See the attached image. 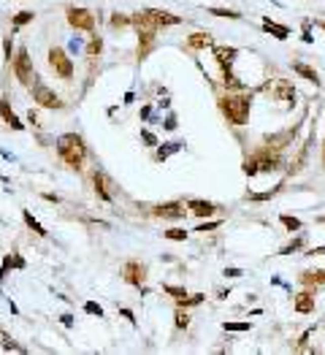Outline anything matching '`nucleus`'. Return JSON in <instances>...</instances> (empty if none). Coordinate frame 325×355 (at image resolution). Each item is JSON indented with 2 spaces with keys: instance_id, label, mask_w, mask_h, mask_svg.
<instances>
[{
  "instance_id": "f257e3e1",
  "label": "nucleus",
  "mask_w": 325,
  "mask_h": 355,
  "mask_svg": "<svg viewBox=\"0 0 325 355\" xmlns=\"http://www.w3.org/2000/svg\"><path fill=\"white\" fill-rule=\"evenodd\" d=\"M220 112L225 114V120L231 125H244L249 120L252 112V95L249 92H228V95L220 98Z\"/></svg>"
},
{
  "instance_id": "f03ea898",
  "label": "nucleus",
  "mask_w": 325,
  "mask_h": 355,
  "mask_svg": "<svg viewBox=\"0 0 325 355\" xmlns=\"http://www.w3.org/2000/svg\"><path fill=\"white\" fill-rule=\"evenodd\" d=\"M282 163H284L282 152H276V149H271L268 144H263L255 155L244 160V173H247V176H255V173H260V171L271 173V171H279Z\"/></svg>"
},
{
  "instance_id": "7ed1b4c3",
  "label": "nucleus",
  "mask_w": 325,
  "mask_h": 355,
  "mask_svg": "<svg viewBox=\"0 0 325 355\" xmlns=\"http://www.w3.org/2000/svg\"><path fill=\"white\" fill-rule=\"evenodd\" d=\"M57 155L62 157V163L68 168H82L84 163V155H87V147H84V138L76 136V133H65V136L57 138Z\"/></svg>"
},
{
  "instance_id": "20e7f679",
  "label": "nucleus",
  "mask_w": 325,
  "mask_h": 355,
  "mask_svg": "<svg viewBox=\"0 0 325 355\" xmlns=\"http://www.w3.org/2000/svg\"><path fill=\"white\" fill-rule=\"evenodd\" d=\"M14 76H17L25 87L33 84V60H30L25 46H19L17 54H14Z\"/></svg>"
},
{
  "instance_id": "39448f33",
  "label": "nucleus",
  "mask_w": 325,
  "mask_h": 355,
  "mask_svg": "<svg viewBox=\"0 0 325 355\" xmlns=\"http://www.w3.org/2000/svg\"><path fill=\"white\" fill-rule=\"evenodd\" d=\"M49 65H52V70L60 79H70V76H74V62H70V57L60 49V46H52V49H49Z\"/></svg>"
},
{
  "instance_id": "423d86ee",
  "label": "nucleus",
  "mask_w": 325,
  "mask_h": 355,
  "mask_svg": "<svg viewBox=\"0 0 325 355\" xmlns=\"http://www.w3.org/2000/svg\"><path fill=\"white\" fill-rule=\"evenodd\" d=\"M65 17H68V25L70 27H76V30H90L95 27V14L90 9H79V6H70V9L65 11Z\"/></svg>"
},
{
  "instance_id": "0eeeda50",
  "label": "nucleus",
  "mask_w": 325,
  "mask_h": 355,
  "mask_svg": "<svg viewBox=\"0 0 325 355\" xmlns=\"http://www.w3.org/2000/svg\"><path fill=\"white\" fill-rule=\"evenodd\" d=\"M122 277H125V282H128V285L141 288V285L147 282V266L141 263V260H128V263L122 266Z\"/></svg>"
},
{
  "instance_id": "6e6552de",
  "label": "nucleus",
  "mask_w": 325,
  "mask_h": 355,
  "mask_svg": "<svg viewBox=\"0 0 325 355\" xmlns=\"http://www.w3.org/2000/svg\"><path fill=\"white\" fill-rule=\"evenodd\" d=\"M187 211H190L187 203H179V201L157 203V206H152V215H155V217H163V220H182Z\"/></svg>"
},
{
  "instance_id": "1a4fd4ad",
  "label": "nucleus",
  "mask_w": 325,
  "mask_h": 355,
  "mask_svg": "<svg viewBox=\"0 0 325 355\" xmlns=\"http://www.w3.org/2000/svg\"><path fill=\"white\" fill-rule=\"evenodd\" d=\"M33 100H35L41 109H62L60 95H54L49 87H44V84H35V87H33Z\"/></svg>"
},
{
  "instance_id": "9d476101",
  "label": "nucleus",
  "mask_w": 325,
  "mask_h": 355,
  "mask_svg": "<svg viewBox=\"0 0 325 355\" xmlns=\"http://www.w3.org/2000/svg\"><path fill=\"white\" fill-rule=\"evenodd\" d=\"M268 95L274 100H296V87L287 79H274L271 87H268Z\"/></svg>"
},
{
  "instance_id": "9b49d317",
  "label": "nucleus",
  "mask_w": 325,
  "mask_h": 355,
  "mask_svg": "<svg viewBox=\"0 0 325 355\" xmlns=\"http://www.w3.org/2000/svg\"><path fill=\"white\" fill-rule=\"evenodd\" d=\"M187 209H190V215H195V217H211L214 211H217V206H214L211 201H201V198H190Z\"/></svg>"
},
{
  "instance_id": "f8f14e48",
  "label": "nucleus",
  "mask_w": 325,
  "mask_h": 355,
  "mask_svg": "<svg viewBox=\"0 0 325 355\" xmlns=\"http://www.w3.org/2000/svg\"><path fill=\"white\" fill-rule=\"evenodd\" d=\"M293 306H296V312H298V314L314 312V290L309 288V290H304V293H298V296H296V301H293Z\"/></svg>"
},
{
  "instance_id": "ddd939ff",
  "label": "nucleus",
  "mask_w": 325,
  "mask_h": 355,
  "mask_svg": "<svg viewBox=\"0 0 325 355\" xmlns=\"http://www.w3.org/2000/svg\"><path fill=\"white\" fill-rule=\"evenodd\" d=\"M298 282L306 288H320V285H325V269H309L298 277Z\"/></svg>"
},
{
  "instance_id": "4468645a",
  "label": "nucleus",
  "mask_w": 325,
  "mask_h": 355,
  "mask_svg": "<svg viewBox=\"0 0 325 355\" xmlns=\"http://www.w3.org/2000/svg\"><path fill=\"white\" fill-rule=\"evenodd\" d=\"M155 36L157 30H138V60H144L149 49L155 46Z\"/></svg>"
},
{
  "instance_id": "2eb2a0df",
  "label": "nucleus",
  "mask_w": 325,
  "mask_h": 355,
  "mask_svg": "<svg viewBox=\"0 0 325 355\" xmlns=\"http://www.w3.org/2000/svg\"><path fill=\"white\" fill-rule=\"evenodd\" d=\"M0 117H3V122L11 125L14 130H25V125L19 122V117L14 114V109L9 106V100H6V98H0Z\"/></svg>"
},
{
  "instance_id": "dca6fc26",
  "label": "nucleus",
  "mask_w": 325,
  "mask_h": 355,
  "mask_svg": "<svg viewBox=\"0 0 325 355\" xmlns=\"http://www.w3.org/2000/svg\"><path fill=\"white\" fill-rule=\"evenodd\" d=\"M149 14H152V19L157 22V27H163V25H179L182 17H173V14L168 11H157V9H147Z\"/></svg>"
},
{
  "instance_id": "f3484780",
  "label": "nucleus",
  "mask_w": 325,
  "mask_h": 355,
  "mask_svg": "<svg viewBox=\"0 0 325 355\" xmlns=\"http://www.w3.org/2000/svg\"><path fill=\"white\" fill-rule=\"evenodd\" d=\"M263 30H266V33H271L274 38H279V41H284V38H287L290 36V30L287 27H284V25H276V22H271V19H263Z\"/></svg>"
},
{
  "instance_id": "a211bd4d",
  "label": "nucleus",
  "mask_w": 325,
  "mask_h": 355,
  "mask_svg": "<svg viewBox=\"0 0 325 355\" xmlns=\"http://www.w3.org/2000/svg\"><path fill=\"white\" fill-rule=\"evenodd\" d=\"M293 70H296L298 76H304L306 82H312V84H317V82H320V76H317V70H314V68H309L306 62H293Z\"/></svg>"
},
{
  "instance_id": "6ab92c4d",
  "label": "nucleus",
  "mask_w": 325,
  "mask_h": 355,
  "mask_svg": "<svg viewBox=\"0 0 325 355\" xmlns=\"http://www.w3.org/2000/svg\"><path fill=\"white\" fill-rule=\"evenodd\" d=\"M187 46L190 49H206V46H211V36L209 33H193L187 38Z\"/></svg>"
},
{
  "instance_id": "aec40b11",
  "label": "nucleus",
  "mask_w": 325,
  "mask_h": 355,
  "mask_svg": "<svg viewBox=\"0 0 325 355\" xmlns=\"http://www.w3.org/2000/svg\"><path fill=\"white\" fill-rule=\"evenodd\" d=\"M22 217H25V223H27V228H30V231H33V233H38V236H49V233H46V228H44L41 223H38V220H35L33 215H30L27 209L22 211Z\"/></svg>"
},
{
  "instance_id": "412c9836",
  "label": "nucleus",
  "mask_w": 325,
  "mask_h": 355,
  "mask_svg": "<svg viewBox=\"0 0 325 355\" xmlns=\"http://www.w3.org/2000/svg\"><path fill=\"white\" fill-rule=\"evenodd\" d=\"M109 25H112L114 30H122V27H128V25H133V17H128V14H112V19H109Z\"/></svg>"
},
{
  "instance_id": "4be33fe9",
  "label": "nucleus",
  "mask_w": 325,
  "mask_h": 355,
  "mask_svg": "<svg viewBox=\"0 0 325 355\" xmlns=\"http://www.w3.org/2000/svg\"><path fill=\"white\" fill-rule=\"evenodd\" d=\"M33 19H35V14H33V11H19V14H14L11 25H14V30H17V27H22V25H30Z\"/></svg>"
},
{
  "instance_id": "5701e85b",
  "label": "nucleus",
  "mask_w": 325,
  "mask_h": 355,
  "mask_svg": "<svg viewBox=\"0 0 325 355\" xmlns=\"http://www.w3.org/2000/svg\"><path fill=\"white\" fill-rule=\"evenodd\" d=\"M92 179H95V193H98L103 201H112V195H109L106 185H103V173H100V171H95V176H92Z\"/></svg>"
},
{
  "instance_id": "b1692460",
  "label": "nucleus",
  "mask_w": 325,
  "mask_h": 355,
  "mask_svg": "<svg viewBox=\"0 0 325 355\" xmlns=\"http://www.w3.org/2000/svg\"><path fill=\"white\" fill-rule=\"evenodd\" d=\"M209 14H214V17H223V19H241L239 11H231V9H217V6H211Z\"/></svg>"
},
{
  "instance_id": "393cba45",
  "label": "nucleus",
  "mask_w": 325,
  "mask_h": 355,
  "mask_svg": "<svg viewBox=\"0 0 325 355\" xmlns=\"http://www.w3.org/2000/svg\"><path fill=\"white\" fill-rule=\"evenodd\" d=\"M279 223L284 225V228H287V231L293 233V231H301V220L298 217H290V215H282L279 217Z\"/></svg>"
},
{
  "instance_id": "a878e982",
  "label": "nucleus",
  "mask_w": 325,
  "mask_h": 355,
  "mask_svg": "<svg viewBox=\"0 0 325 355\" xmlns=\"http://www.w3.org/2000/svg\"><path fill=\"white\" fill-rule=\"evenodd\" d=\"M100 49H103V41H100V38L98 36H92L90 38V46H87V57H95V54H100Z\"/></svg>"
},
{
  "instance_id": "bb28decb",
  "label": "nucleus",
  "mask_w": 325,
  "mask_h": 355,
  "mask_svg": "<svg viewBox=\"0 0 325 355\" xmlns=\"http://www.w3.org/2000/svg\"><path fill=\"white\" fill-rule=\"evenodd\" d=\"M163 290H165V293H168V296H173V298H176V301H182V298H187V296H190L185 288H176V285H163Z\"/></svg>"
},
{
  "instance_id": "cd10ccee",
  "label": "nucleus",
  "mask_w": 325,
  "mask_h": 355,
  "mask_svg": "<svg viewBox=\"0 0 325 355\" xmlns=\"http://www.w3.org/2000/svg\"><path fill=\"white\" fill-rule=\"evenodd\" d=\"M203 293H195V296H187V298H182V301H176V306H182V309H185V306H195V304H201L203 301Z\"/></svg>"
},
{
  "instance_id": "c85d7f7f",
  "label": "nucleus",
  "mask_w": 325,
  "mask_h": 355,
  "mask_svg": "<svg viewBox=\"0 0 325 355\" xmlns=\"http://www.w3.org/2000/svg\"><path fill=\"white\" fill-rule=\"evenodd\" d=\"M163 236H165V239H171V241H185L187 231H182V228H171V231H165Z\"/></svg>"
},
{
  "instance_id": "c756f323",
  "label": "nucleus",
  "mask_w": 325,
  "mask_h": 355,
  "mask_svg": "<svg viewBox=\"0 0 325 355\" xmlns=\"http://www.w3.org/2000/svg\"><path fill=\"white\" fill-rule=\"evenodd\" d=\"M165 149H160V152H157V160H165V157L168 155H173V152H179L182 149V144H163Z\"/></svg>"
},
{
  "instance_id": "7c9ffc66",
  "label": "nucleus",
  "mask_w": 325,
  "mask_h": 355,
  "mask_svg": "<svg viewBox=\"0 0 325 355\" xmlns=\"http://www.w3.org/2000/svg\"><path fill=\"white\" fill-rule=\"evenodd\" d=\"M223 328L225 331H249L252 323L249 320H244V323H223Z\"/></svg>"
},
{
  "instance_id": "2f4dec72",
  "label": "nucleus",
  "mask_w": 325,
  "mask_h": 355,
  "mask_svg": "<svg viewBox=\"0 0 325 355\" xmlns=\"http://www.w3.org/2000/svg\"><path fill=\"white\" fill-rule=\"evenodd\" d=\"M276 193H279V187H274V190H268V193H258V195H255V193H249V195H247V201H266V198H274Z\"/></svg>"
},
{
  "instance_id": "473e14b6",
  "label": "nucleus",
  "mask_w": 325,
  "mask_h": 355,
  "mask_svg": "<svg viewBox=\"0 0 325 355\" xmlns=\"http://www.w3.org/2000/svg\"><path fill=\"white\" fill-rule=\"evenodd\" d=\"M0 336H3V350H14V352H25V347H19L17 342H11L9 336L3 334V331H0Z\"/></svg>"
},
{
  "instance_id": "72a5a7b5",
  "label": "nucleus",
  "mask_w": 325,
  "mask_h": 355,
  "mask_svg": "<svg viewBox=\"0 0 325 355\" xmlns=\"http://www.w3.org/2000/svg\"><path fill=\"white\" fill-rule=\"evenodd\" d=\"M84 312H87V314H95V317H103V306L95 304V301H87V304H84Z\"/></svg>"
},
{
  "instance_id": "f704fd0d",
  "label": "nucleus",
  "mask_w": 325,
  "mask_h": 355,
  "mask_svg": "<svg viewBox=\"0 0 325 355\" xmlns=\"http://www.w3.org/2000/svg\"><path fill=\"white\" fill-rule=\"evenodd\" d=\"M301 247H304V236H298V239H296V241H290V244H287V247H284V250L279 252V255H290V252H293V250H301Z\"/></svg>"
},
{
  "instance_id": "c9c22d12",
  "label": "nucleus",
  "mask_w": 325,
  "mask_h": 355,
  "mask_svg": "<svg viewBox=\"0 0 325 355\" xmlns=\"http://www.w3.org/2000/svg\"><path fill=\"white\" fill-rule=\"evenodd\" d=\"M190 326V317H187V312H182V306L176 309V328H187Z\"/></svg>"
},
{
  "instance_id": "e433bc0d",
  "label": "nucleus",
  "mask_w": 325,
  "mask_h": 355,
  "mask_svg": "<svg viewBox=\"0 0 325 355\" xmlns=\"http://www.w3.org/2000/svg\"><path fill=\"white\" fill-rule=\"evenodd\" d=\"M223 223H220V220H214V223H201L198 225V233H206V231H214V228H220Z\"/></svg>"
},
{
  "instance_id": "4c0bfd02",
  "label": "nucleus",
  "mask_w": 325,
  "mask_h": 355,
  "mask_svg": "<svg viewBox=\"0 0 325 355\" xmlns=\"http://www.w3.org/2000/svg\"><path fill=\"white\" fill-rule=\"evenodd\" d=\"M141 138H144L149 147H157V138H155V136H152V133H149V130H141Z\"/></svg>"
},
{
  "instance_id": "58836bf2",
  "label": "nucleus",
  "mask_w": 325,
  "mask_h": 355,
  "mask_svg": "<svg viewBox=\"0 0 325 355\" xmlns=\"http://www.w3.org/2000/svg\"><path fill=\"white\" fill-rule=\"evenodd\" d=\"M60 323H62L65 328H70V326H74V314H62V317H60Z\"/></svg>"
},
{
  "instance_id": "ea45409f",
  "label": "nucleus",
  "mask_w": 325,
  "mask_h": 355,
  "mask_svg": "<svg viewBox=\"0 0 325 355\" xmlns=\"http://www.w3.org/2000/svg\"><path fill=\"white\" fill-rule=\"evenodd\" d=\"M225 277H241V269H225Z\"/></svg>"
},
{
  "instance_id": "a19ab883",
  "label": "nucleus",
  "mask_w": 325,
  "mask_h": 355,
  "mask_svg": "<svg viewBox=\"0 0 325 355\" xmlns=\"http://www.w3.org/2000/svg\"><path fill=\"white\" fill-rule=\"evenodd\" d=\"M304 41H306V44H312V41H314V38H312V33H309V25L304 27Z\"/></svg>"
},
{
  "instance_id": "79ce46f5",
  "label": "nucleus",
  "mask_w": 325,
  "mask_h": 355,
  "mask_svg": "<svg viewBox=\"0 0 325 355\" xmlns=\"http://www.w3.org/2000/svg\"><path fill=\"white\" fill-rule=\"evenodd\" d=\"M165 128H168V130H173V128H176V117H168V122H165Z\"/></svg>"
},
{
  "instance_id": "37998d69",
  "label": "nucleus",
  "mask_w": 325,
  "mask_h": 355,
  "mask_svg": "<svg viewBox=\"0 0 325 355\" xmlns=\"http://www.w3.org/2000/svg\"><path fill=\"white\" fill-rule=\"evenodd\" d=\"M122 314H125V317H128V320H130V323H136V314H133V312H130V309H122Z\"/></svg>"
},
{
  "instance_id": "c03bdc74",
  "label": "nucleus",
  "mask_w": 325,
  "mask_h": 355,
  "mask_svg": "<svg viewBox=\"0 0 325 355\" xmlns=\"http://www.w3.org/2000/svg\"><path fill=\"white\" fill-rule=\"evenodd\" d=\"M322 165H325V147H322Z\"/></svg>"
},
{
  "instance_id": "a18cd8bd",
  "label": "nucleus",
  "mask_w": 325,
  "mask_h": 355,
  "mask_svg": "<svg viewBox=\"0 0 325 355\" xmlns=\"http://www.w3.org/2000/svg\"><path fill=\"white\" fill-rule=\"evenodd\" d=\"M320 223H325V215H322V217H320Z\"/></svg>"
}]
</instances>
